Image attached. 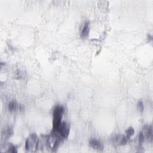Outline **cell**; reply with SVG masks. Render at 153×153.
<instances>
[{
    "label": "cell",
    "instance_id": "obj_1",
    "mask_svg": "<svg viewBox=\"0 0 153 153\" xmlns=\"http://www.w3.org/2000/svg\"><path fill=\"white\" fill-rule=\"evenodd\" d=\"M65 109L62 105H57L53 109V131H56L62 123V118L64 114Z\"/></svg>",
    "mask_w": 153,
    "mask_h": 153
},
{
    "label": "cell",
    "instance_id": "obj_2",
    "mask_svg": "<svg viewBox=\"0 0 153 153\" xmlns=\"http://www.w3.org/2000/svg\"><path fill=\"white\" fill-rule=\"evenodd\" d=\"M39 145V138L36 133L30 134L25 141V148L27 151L35 152Z\"/></svg>",
    "mask_w": 153,
    "mask_h": 153
},
{
    "label": "cell",
    "instance_id": "obj_3",
    "mask_svg": "<svg viewBox=\"0 0 153 153\" xmlns=\"http://www.w3.org/2000/svg\"><path fill=\"white\" fill-rule=\"evenodd\" d=\"M54 131L56 132L61 138L67 139L70 132V125L65 121L62 122L57 130Z\"/></svg>",
    "mask_w": 153,
    "mask_h": 153
},
{
    "label": "cell",
    "instance_id": "obj_4",
    "mask_svg": "<svg viewBox=\"0 0 153 153\" xmlns=\"http://www.w3.org/2000/svg\"><path fill=\"white\" fill-rule=\"evenodd\" d=\"M127 138L126 136L121 134H116L112 137L111 141L115 145H124L127 142Z\"/></svg>",
    "mask_w": 153,
    "mask_h": 153
},
{
    "label": "cell",
    "instance_id": "obj_5",
    "mask_svg": "<svg viewBox=\"0 0 153 153\" xmlns=\"http://www.w3.org/2000/svg\"><path fill=\"white\" fill-rule=\"evenodd\" d=\"M89 145L92 148H93L96 150H97V151H102L104 148L102 142H101L100 140H99L96 139H94V138H92L90 140Z\"/></svg>",
    "mask_w": 153,
    "mask_h": 153
},
{
    "label": "cell",
    "instance_id": "obj_6",
    "mask_svg": "<svg viewBox=\"0 0 153 153\" xmlns=\"http://www.w3.org/2000/svg\"><path fill=\"white\" fill-rule=\"evenodd\" d=\"M142 133L145 136V138L147 139L149 141L152 140V126H145Z\"/></svg>",
    "mask_w": 153,
    "mask_h": 153
},
{
    "label": "cell",
    "instance_id": "obj_7",
    "mask_svg": "<svg viewBox=\"0 0 153 153\" xmlns=\"http://www.w3.org/2000/svg\"><path fill=\"white\" fill-rule=\"evenodd\" d=\"M18 109L22 111L24 109V107L22 105H19L15 100L11 101L8 104V110L10 112H14Z\"/></svg>",
    "mask_w": 153,
    "mask_h": 153
},
{
    "label": "cell",
    "instance_id": "obj_8",
    "mask_svg": "<svg viewBox=\"0 0 153 153\" xmlns=\"http://www.w3.org/2000/svg\"><path fill=\"white\" fill-rule=\"evenodd\" d=\"M90 24L89 22H85L81 32V37L82 38H87L89 35L90 32Z\"/></svg>",
    "mask_w": 153,
    "mask_h": 153
},
{
    "label": "cell",
    "instance_id": "obj_9",
    "mask_svg": "<svg viewBox=\"0 0 153 153\" xmlns=\"http://www.w3.org/2000/svg\"><path fill=\"white\" fill-rule=\"evenodd\" d=\"M13 129L10 127H8L7 128H5L2 133V134L5 135V137H7V138L10 137L11 135H13Z\"/></svg>",
    "mask_w": 153,
    "mask_h": 153
},
{
    "label": "cell",
    "instance_id": "obj_10",
    "mask_svg": "<svg viewBox=\"0 0 153 153\" xmlns=\"http://www.w3.org/2000/svg\"><path fill=\"white\" fill-rule=\"evenodd\" d=\"M134 133V130L133 127H128L126 130V137L127 139H130Z\"/></svg>",
    "mask_w": 153,
    "mask_h": 153
},
{
    "label": "cell",
    "instance_id": "obj_11",
    "mask_svg": "<svg viewBox=\"0 0 153 153\" xmlns=\"http://www.w3.org/2000/svg\"><path fill=\"white\" fill-rule=\"evenodd\" d=\"M137 109H139V111L140 112H143V109H144V105H143V103L142 102V101L141 100H139L137 103Z\"/></svg>",
    "mask_w": 153,
    "mask_h": 153
},
{
    "label": "cell",
    "instance_id": "obj_12",
    "mask_svg": "<svg viewBox=\"0 0 153 153\" xmlns=\"http://www.w3.org/2000/svg\"><path fill=\"white\" fill-rule=\"evenodd\" d=\"M145 136L142 133V131H140L139 134V138H138V140H139V142L140 143H142L143 142V141L145 140Z\"/></svg>",
    "mask_w": 153,
    "mask_h": 153
},
{
    "label": "cell",
    "instance_id": "obj_13",
    "mask_svg": "<svg viewBox=\"0 0 153 153\" xmlns=\"http://www.w3.org/2000/svg\"><path fill=\"white\" fill-rule=\"evenodd\" d=\"M8 152H17V151L16 150V148H15V146L14 145H11L9 148H8Z\"/></svg>",
    "mask_w": 153,
    "mask_h": 153
}]
</instances>
